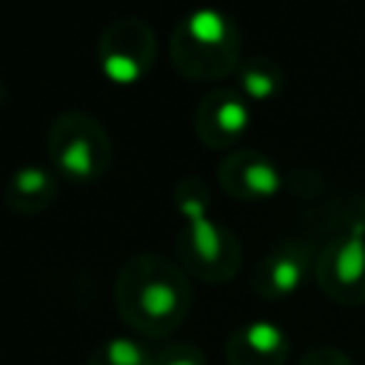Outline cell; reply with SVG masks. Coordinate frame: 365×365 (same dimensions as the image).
<instances>
[{
    "mask_svg": "<svg viewBox=\"0 0 365 365\" xmlns=\"http://www.w3.org/2000/svg\"><path fill=\"white\" fill-rule=\"evenodd\" d=\"M314 262H317V251H314L311 240L285 237V240L274 242L268 248V254L254 265L251 288L257 297H262L268 302L288 299L302 288V282L314 271Z\"/></svg>",
    "mask_w": 365,
    "mask_h": 365,
    "instance_id": "7",
    "label": "cell"
},
{
    "mask_svg": "<svg viewBox=\"0 0 365 365\" xmlns=\"http://www.w3.org/2000/svg\"><path fill=\"white\" fill-rule=\"evenodd\" d=\"M46 151L54 174L71 185H91L111 168L108 128L88 111H63L51 120Z\"/></svg>",
    "mask_w": 365,
    "mask_h": 365,
    "instance_id": "5",
    "label": "cell"
},
{
    "mask_svg": "<svg viewBox=\"0 0 365 365\" xmlns=\"http://www.w3.org/2000/svg\"><path fill=\"white\" fill-rule=\"evenodd\" d=\"M157 60L154 29L134 14L111 20L97 40V66L106 80L117 86H134L151 74Z\"/></svg>",
    "mask_w": 365,
    "mask_h": 365,
    "instance_id": "6",
    "label": "cell"
},
{
    "mask_svg": "<svg viewBox=\"0 0 365 365\" xmlns=\"http://www.w3.org/2000/svg\"><path fill=\"white\" fill-rule=\"evenodd\" d=\"M234 77H237V88L248 100H274L288 83L285 68L268 54H254L240 60Z\"/></svg>",
    "mask_w": 365,
    "mask_h": 365,
    "instance_id": "12",
    "label": "cell"
},
{
    "mask_svg": "<svg viewBox=\"0 0 365 365\" xmlns=\"http://www.w3.org/2000/svg\"><path fill=\"white\" fill-rule=\"evenodd\" d=\"M251 125V100L240 88H211L194 111V131L208 148H231Z\"/></svg>",
    "mask_w": 365,
    "mask_h": 365,
    "instance_id": "9",
    "label": "cell"
},
{
    "mask_svg": "<svg viewBox=\"0 0 365 365\" xmlns=\"http://www.w3.org/2000/svg\"><path fill=\"white\" fill-rule=\"evenodd\" d=\"M242 31L231 14L214 6H197L177 20L168 40L174 68L200 83L228 77L240 66Z\"/></svg>",
    "mask_w": 365,
    "mask_h": 365,
    "instance_id": "3",
    "label": "cell"
},
{
    "mask_svg": "<svg viewBox=\"0 0 365 365\" xmlns=\"http://www.w3.org/2000/svg\"><path fill=\"white\" fill-rule=\"evenodd\" d=\"M291 351L288 334L274 319H251L231 331L225 342L228 365H285Z\"/></svg>",
    "mask_w": 365,
    "mask_h": 365,
    "instance_id": "10",
    "label": "cell"
},
{
    "mask_svg": "<svg viewBox=\"0 0 365 365\" xmlns=\"http://www.w3.org/2000/svg\"><path fill=\"white\" fill-rule=\"evenodd\" d=\"M299 365H354V359L336 345H317L308 354H302Z\"/></svg>",
    "mask_w": 365,
    "mask_h": 365,
    "instance_id": "15",
    "label": "cell"
},
{
    "mask_svg": "<svg viewBox=\"0 0 365 365\" xmlns=\"http://www.w3.org/2000/svg\"><path fill=\"white\" fill-rule=\"evenodd\" d=\"M217 182L234 200L262 202L282 191L285 174L274 157H268L257 148H237L220 160Z\"/></svg>",
    "mask_w": 365,
    "mask_h": 365,
    "instance_id": "8",
    "label": "cell"
},
{
    "mask_svg": "<svg viewBox=\"0 0 365 365\" xmlns=\"http://www.w3.org/2000/svg\"><path fill=\"white\" fill-rule=\"evenodd\" d=\"M154 365H208L200 345L191 342H171L154 351Z\"/></svg>",
    "mask_w": 365,
    "mask_h": 365,
    "instance_id": "14",
    "label": "cell"
},
{
    "mask_svg": "<svg viewBox=\"0 0 365 365\" xmlns=\"http://www.w3.org/2000/svg\"><path fill=\"white\" fill-rule=\"evenodd\" d=\"M174 208L182 220L177 231V257L185 274L202 282H228L242 262L237 234L211 217V194L202 177H182L171 191Z\"/></svg>",
    "mask_w": 365,
    "mask_h": 365,
    "instance_id": "2",
    "label": "cell"
},
{
    "mask_svg": "<svg viewBox=\"0 0 365 365\" xmlns=\"http://www.w3.org/2000/svg\"><path fill=\"white\" fill-rule=\"evenodd\" d=\"M328 228L314 262L317 285L339 305H365V194L339 202Z\"/></svg>",
    "mask_w": 365,
    "mask_h": 365,
    "instance_id": "4",
    "label": "cell"
},
{
    "mask_svg": "<svg viewBox=\"0 0 365 365\" xmlns=\"http://www.w3.org/2000/svg\"><path fill=\"white\" fill-rule=\"evenodd\" d=\"M114 302L120 319L143 336H165L182 325L194 291L185 268L163 254H134L117 274Z\"/></svg>",
    "mask_w": 365,
    "mask_h": 365,
    "instance_id": "1",
    "label": "cell"
},
{
    "mask_svg": "<svg viewBox=\"0 0 365 365\" xmlns=\"http://www.w3.org/2000/svg\"><path fill=\"white\" fill-rule=\"evenodd\" d=\"M57 188H60V177L54 174L51 165L23 163L9 174L6 188H3V200L14 214L34 217L57 200Z\"/></svg>",
    "mask_w": 365,
    "mask_h": 365,
    "instance_id": "11",
    "label": "cell"
},
{
    "mask_svg": "<svg viewBox=\"0 0 365 365\" xmlns=\"http://www.w3.org/2000/svg\"><path fill=\"white\" fill-rule=\"evenodd\" d=\"M86 365H154V351L134 336H108L91 348Z\"/></svg>",
    "mask_w": 365,
    "mask_h": 365,
    "instance_id": "13",
    "label": "cell"
}]
</instances>
